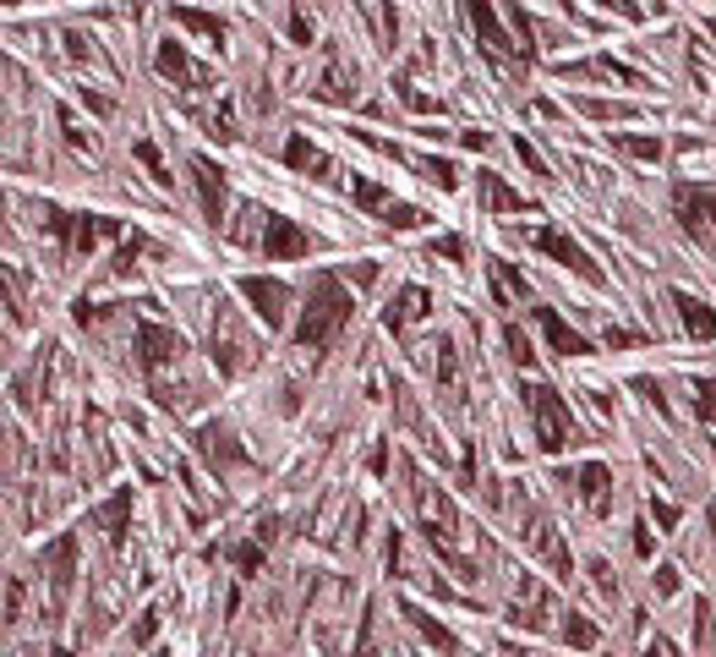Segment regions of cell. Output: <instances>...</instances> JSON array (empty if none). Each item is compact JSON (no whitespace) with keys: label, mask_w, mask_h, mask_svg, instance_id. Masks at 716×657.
Returning <instances> with one entry per match:
<instances>
[{"label":"cell","mask_w":716,"mask_h":657,"mask_svg":"<svg viewBox=\"0 0 716 657\" xmlns=\"http://www.w3.org/2000/svg\"><path fill=\"white\" fill-rule=\"evenodd\" d=\"M350 312H355L350 280L334 274V269H323V274L312 280V291H307V307H301V323H296V346H307V351L334 346L339 328L350 323Z\"/></svg>","instance_id":"cell-1"},{"label":"cell","mask_w":716,"mask_h":657,"mask_svg":"<svg viewBox=\"0 0 716 657\" xmlns=\"http://www.w3.org/2000/svg\"><path fill=\"white\" fill-rule=\"evenodd\" d=\"M410 493H416V520H421V532H426V543H433V554L460 575V580H476V564L454 548V532H460V515H454V504L426 482L421 472H410Z\"/></svg>","instance_id":"cell-2"},{"label":"cell","mask_w":716,"mask_h":657,"mask_svg":"<svg viewBox=\"0 0 716 657\" xmlns=\"http://www.w3.org/2000/svg\"><path fill=\"white\" fill-rule=\"evenodd\" d=\"M525 406L536 417V444L547 454H558L568 444V433H575V422H568V406L558 400V389L552 383H525Z\"/></svg>","instance_id":"cell-3"},{"label":"cell","mask_w":716,"mask_h":657,"mask_svg":"<svg viewBox=\"0 0 716 657\" xmlns=\"http://www.w3.org/2000/svg\"><path fill=\"white\" fill-rule=\"evenodd\" d=\"M49 230H55V241H66V252H94L104 236H126L121 220H104V214H66V209H49Z\"/></svg>","instance_id":"cell-4"},{"label":"cell","mask_w":716,"mask_h":657,"mask_svg":"<svg viewBox=\"0 0 716 657\" xmlns=\"http://www.w3.org/2000/svg\"><path fill=\"white\" fill-rule=\"evenodd\" d=\"M525 241H531L536 252H547L552 263H563V269H575V274H586L591 285H607V274H602V263H596V257H591V252H586L580 241H568L563 230H552V225H536V230L525 236Z\"/></svg>","instance_id":"cell-5"},{"label":"cell","mask_w":716,"mask_h":657,"mask_svg":"<svg viewBox=\"0 0 716 657\" xmlns=\"http://www.w3.org/2000/svg\"><path fill=\"white\" fill-rule=\"evenodd\" d=\"M192 449H197L219 477H230V472L246 466V449H241V438L230 433V422H208V428H197V433H192Z\"/></svg>","instance_id":"cell-6"},{"label":"cell","mask_w":716,"mask_h":657,"mask_svg":"<svg viewBox=\"0 0 716 657\" xmlns=\"http://www.w3.org/2000/svg\"><path fill=\"white\" fill-rule=\"evenodd\" d=\"M350 197H355V209L378 214V220H383V225H394V230H416V225H426V214H421V209L394 203V197H389L378 181H362V176H355V181H350Z\"/></svg>","instance_id":"cell-7"},{"label":"cell","mask_w":716,"mask_h":657,"mask_svg":"<svg viewBox=\"0 0 716 657\" xmlns=\"http://www.w3.org/2000/svg\"><path fill=\"white\" fill-rule=\"evenodd\" d=\"M673 214H678V225L694 241H711L716 236V192L711 186H678L673 192Z\"/></svg>","instance_id":"cell-8"},{"label":"cell","mask_w":716,"mask_h":657,"mask_svg":"<svg viewBox=\"0 0 716 657\" xmlns=\"http://www.w3.org/2000/svg\"><path fill=\"white\" fill-rule=\"evenodd\" d=\"M186 170H192V181H197V203H202V220L208 225H225V197H230V176L213 165V159H202V154H192L186 159Z\"/></svg>","instance_id":"cell-9"},{"label":"cell","mask_w":716,"mask_h":657,"mask_svg":"<svg viewBox=\"0 0 716 657\" xmlns=\"http://www.w3.org/2000/svg\"><path fill=\"white\" fill-rule=\"evenodd\" d=\"M460 6H465V17H470V28H476V39H481L487 55H497V60H520V55H525V50L509 39V28L497 22L492 0H460Z\"/></svg>","instance_id":"cell-10"},{"label":"cell","mask_w":716,"mask_h":657,"mask_svg":"<svg viewBox=\"0 0 716 657\" xmlns=\"http://www.w3.org/2000/svg\"><path fill=\"white\" fill-rule=\"evenodd\" d=\"M241 296L252 302V312H257L268 328H279L284 312H291V285L273 280V274H246V280H241Z\"/></svg>","instance_id":"cell-11"},{"label":"cell","mask_w":716,"mask_h":657,"mask_svg":"<svg viewBox=\"0 0 716 657\" xmlns=\"http://www.w3.org/2000/svg\"><path fill=\"white\" fill-rule=\"evenodd\" d=\"M137 362H142V373H159L165 362H175L181 351H186V340L175 335V328H165V323H137Z\"/></svg>","instance_id":"cell-12"},{"label":"cell","mask_w":716,"mask_h":657,"mask_svg":"<svg viewBox=\"0 0 716 657\" xmlns=\"http://www.w3.org/2000/svg\"><path fill=\"white\" fill-rule=\"evenodd\" d=\"M312 94H318L323 104H350L355 94H362V77H355V66H350V60L339 55V44H328V66L318 72Z\"/></svg>","instance_id":"cell-13"},{"label":"cell","mask_w":716,"mask_h":657,"mask_svg":"<svg viewBox=\"0 0 716 657\" xmlns=\"http://www.w3.org/2000/svg\"><path fill=\"white\" fill-rule=\"evenodd\" d=\"M558 77H568V83H623V88L651 94V77L629 72V66H618V60H575V66H558Z\"/></svg>","instance_id":"cell-14"},{"label":"cell","mask_w":716,"mask_h":657,"mask_svg":"<svg viewBox=\"0 0 716 657\" xmlns=\"http://www.w3.org/2000/svg\"><path fill=\"white\" fill-rule=\"evenodd\" d=\"M525 537H531V548L547 559V570H552V575H563V580L575 575V559H568V548H563V537H558V526H552L541 509L525 520Z\"/></svg>","instance_id":"cell-15"},{"label":"cell","mask_w":716,"mask_h":657,"mask_svg":"<svg viewBox=\"0 0 716 657\" xmlns=\"http://www.w3.org/2000/svg\"><path fill=\"white\" fill-rule=\"evenodd\" d=\"M159 72H165L175 88H208V83H213V66L192 60L175 39H165V44H159Z\"/></svg>","instance_id":"cell-16"},{"label":"cell","mask_w":716,"mask_h":657,"mask_svg":"<svg viewBox=\"0 0 716 657\" xmlns=\"http://www.w3.org/2000/svg\"><path fill=\"white\" fill-rule=\"evenodd\" d=\"M307 241H312V236H307L296 220H284V214H263V241H257V247H263L268 257H307Z\"/></svg>","instance_id":"cell-17"},{"label":"cell","mask_w":716,"mask_h":657,"mask_svg":"<svg viewBox=\"0 0 716 657\" xmlns=\"http://www.w3.org/2000/svg\"><path fill=\"white\" fill-rule=\"evenodd\" d=\"M476 192H481V209L487 214H531L536 209V197H520L504 176H492V170L476 176Z\"/></svg>","instance_id":"cell-18"},{"label":"cell","mask_w":716,"mask_h":657,"mask_svg":"<svg viewBox=\"0 0 716 657\" xmlns=\"http://www.w3.org/2000/svg\"><path fill=\"white\" fill-rule=\"evenodd\" d=\"M213 362H219V373H241L246 362H252V346H246V335H241V323L236 318H219V328H213Z\"/></svg>","instance_id":"cell-19"},{"label":"cell","mask_w":716,"mask_h":657,"mask_svg":"<svg viewBox=\"0 0 716 657\" xmlns=\"http://www.w3.org/2000/svg\"><path fill=\"white\" fill-rule=\"evenodd\" d=\"M536 328H541V340H547L558 356H591V340L580 335V328H568L552 307H536Z\"/></svg>","instance_id":"cell-20"},{"label":"cell","mask_w":716,"mask_h":657,"mask_svg":"<svg viewBox=\"0 0 716 657\" xmlns=\"http://www.w3.org/2000/svg\"><path fill=\"white\" fill-rule=\"evenodd\" d=\"M575 488L586 493V509L591 515H607L613 509V472L602 466V460H586V466L575 472Z\"/></svg>","instance_id":"cell-21"},{"label":"cell","mask_w":716,"mask_h":657,"mask_svg":"<svg viewBox=\"0 0 716 657\" xmlns=\"http://www.w3.org/2000/svg\"><path fill=\"white\" fill-rule=\"evenodd\" d=\"M426 312H433V296H426L421 285H410L405 296H394V302H389L383 323H389V335H405V328H410V323H421Z\"/></svg>","instance_id":"cell-22"},{"label":"cell","mask_w":716,"mask_h":657,"mask_svg":"<svg viewBox=\"0 0 716 657\" xmlns=\"http://www.w3.org/2000/svg\"><path fill=\"white\" fill-rule=\"evenodd\" d=\"M44 570H49L55 591H66V586H71V575H77V537H71V532H60V537L44 548Z\"/></svg>","instance_id":"cell-23"},{"label":"cell","mask_w":716,"mask_h":657,"mask_svg":"<svg viewBox=\"0 0 716 657\" xmlns=\"http://www.w3.org/2000/svg\"><path fill=\"white\" fill-rule=\"evenodd\" d=\"M487 280H492V296L497 302H525L531 296V285H525V274L515 269V263H504V257H487Z\"/></svg>","instance_id":"cell-24"},{"label":"cell","mask_w":716,"mask_h":657,"mask_svg":"<svg viewBox=\"0 0 716 657\" xmlns=\"http://www.w3.org/2000/svg\"><path fill=\"white\" fill-rule=\"evenodd\" d=\"M673 307H678V318H684V328L694 340H716V312L705 302H694L689 291H673Z\"/></svg>","instance_id":"cell-25"},{"label":"cell","mask_w":716,"mask_h":657,"mask_svg":"<svg viewBox=\"0 0 716 657\" xmlns=\"http://www.w3.org/2000/svg\"><path fill=\"white\" fill-rule=\"evenodd\" d=\"M279 159L291 165V170H301V176H328V159H323V148H318L312 138H301V131H296L291 143H284V154H279Z\"/></svg>","instance_id":"cell-26"},{"label":"cell","mask_w":716,"mask_h":657,"mask_svg":"<svg viewBox=\"0 0 716 657\" xmlns=\"http://www.w3.org/2000/svg\"><path fill=\"white\" fill-rule=\"evenodd\" d=\"M126 520H131V493L121 488V493H110L99 509H94V526H104V537L110 543H121L126 537Z\"/></svg>","instance_id":"cell-27"},{"label":"cell","mask_w":716,"mask_h":657,"mask_svg":"<svg viewBox=\"0 0 716 657\" xmlns=\"http://www.w3.org/2000/svg\"><path fill=\"white\" fill-rule=\"evenodd\" d=\"M399 619H405V625H416L426 646H438V652H454V635H449V625H438V619L426 614V608H416V603H399Z\"/></svg>","instance_id":"cell-28"},{"label":"cell","mask_w":716,"mask_h":657,"mask_svg":"<svg viewBox=\"0 0 716 657\" xmlns=\"http://www.w3.org/2000/svg\"><path fill=\"white\" fill-rule=\"evenodd\" d=\"M175 22H181L186 33L208 39L213 50H225V22H219V17H208V12H192V6H175Z\"/></svg>","instance_id":"cell-29"},{"label":"cell","mask_w":716,"mask_h":657,"mask_svg":"<svg viewBox=\"0 0 716 657\" xmlns=\"http://www.w3.org/2000/svg\"><path fill=\"white\" fill-rule=\"evenodd\" d=\"M613 148H618V154H629V159H640V165H657V159L667 154L657 138H634V131H613Z\"/></svg>","instance_id":"cell-30"},{"label":"cell","mask_w":716,"mask_h":657,"mask_svg":"<svg viewBox=\"0 0 716 657\" xmlns=\"http://www.w3.org/2000/svg\"><path fill=\"white\" fill-rule=\"evenodd\" d=\"M547 608H552V598L536 586V598H531V603H515V608H509V619H515L520 630H541V625H547Z\"/></svg>","instance_id":"cell-31"},{"label":"cell","mask_w":716,"mask_h":657,"mask_svg":"<svg viewBox=\"0 0 716 657\" xmlns=\"http://www.w3.org/2000/svg\"><path fill=\"white\" fill-rule=\"evenodd\" d=\"M558 641H563V646H575V652H591V646H596V625H591L586 614H568Z\"/></svg>","instance_id":"cell-32"},{"label":"cell","mask_w":716,"mask_h":657,"mask_svg":"<svg viewBox=\"0 0 716 657\" xmlns=\"http://www.w3.org/2000/svg\"><path fill=\"white\" fill-rule=\"evenodd\" d=\"M355 6H367V12H372V33H378V44L394 50V6H389V0H355Z\"/></svg>","instance_id":"cell-33"},{"label":"cell","mask_w":716,"mask_h":657,"mask_svg":"<svg viewBox=\"0 0 716 657\" xmlns=\"http://www.w3.org/2000/svg\"><path fill=\"white\" fill-rule=\"evenodd\" d=\"M575 110L591 115V121H629V115H640L634 104H618V99H580Z\"/></svg>","instance_id":"cell-34"},{"label":"cell","mask_w":716,"mask_h":657,"mask_svg":"<svg viewBox=\"0 0 716 657\" xmlns=\"http://www.w3.org/2000/svg\"><path fill=\"white\" fill-rule=\"evenodd\" d=\"M504 346H509V362L515 367H531L536 362V346H531V335H525L520 323H504Z\"/></svg>","instance_id":"cell-35"},{"label":"cell","mask_w":716,"mask_h":657,"mask_svg":"<svg viewBox=\"0 0 716 657\" xmlns=\"http://www.w3.org/2000/svg\"><path fill=\"white\" fill-rule=\"evenodd\" d=\"M137 257H142V236L126 230L121 247H115V257H110V274H131V269H137Z\"/></svg>","instance_id":"cell-36"},{"label":"cell","mask_w":716,"mask_h":657,"mask_svg":"<svg viewBox=\"0 0 716 657\" xmlns=\"http://www.w3.org/2000/svg\"><path fill=\"white\" fill-rule=\"evenodd\" d=\"M394 88H399V99H405L410 110H421V115H438V110H443L438 99H426V94H421V88L410 83V72H399V77H394Z\"/></svg>","instance_id":"cell-37"},{"label":"cell","mask_w":716,"mask_h":657,"mask_svg":"<svg viewBox=\"0 0 716 657\" xmlns=\"http://www.w3.org/2000/svg\"><path fill=\"white\" fill-rule=\"evenodd\" d=\"M416 165H421V170H426V176H433V181H438V186H449V192H454V186H460V170H454V165H449V159H433V154H416Z\"/></svg>","instance_id":"cell-38"},{"label":"cell","mask_w":716,"mask_h":657,"mask_svg":"<svg viewBox=\"0 0 716 657\" xmlns=\"http://www.w3.org/2000/svg\"><path fill=\"white\" fill-rule=\"evenodd\" d=\"M694 406H700V422L716 428V378H700L694 383Z\"/></svg>","instance_id":"cell-39"},{"label":"cell","mask_w":716,"mask_h":657,"mask_svg":"<svg viewBox=\"0 0 716 657\" xmlns=\"http://www.w3.org/2000/svg\"><path fill=\"white\" fill-rule=\"evenodd\" d=\"M509 22H515V39H520V50L531 55V50H536V22H531V12H525V6H509Z\"/></svg>","instance_id":"cell-40"},{"label":"cell","mask_w":716,"mask_h":657,"mask_svg":"<svg viewBox=\"0 0 716 657\" xmlns=\"http://www.w3.org/2000/svg\"><path fill=\"white\" fill-rule=\"evenodd\" d=\"M131 154H137V165H148V176H154L159 186H170V170H165V159H159V148H154V143H137Z\"/></svg>","instance_id":"cell-41"},{"label":"cell","mask_w":716,"mask_h":657,"mask_svg":"<svg viewBox=\"0 0 716 657\" xmlns=\"http://www.w3.org/2000/svg\"><path fill=\"white\" fill-rule=\"evenodd\" d=\"M66 50H71V55H77L83 66H104V55L94 50V39H88V33H66Z\"/></svg>","instance_id":"cell-42"},{"label":"cell","mask_w":716,"mask_h":657,"mask_svg":"<svg viewBox=\"0 0 716 657\" xmlns=\"http://www.w3.org/2000/svg\"><path fill=\"white\" fill-rule=\"evenodd\" d=\"M208 131H213V138H219V143H236V138H241V126H236L230 104H219V115H213V121H208Z\"/></svg>","instance_id":"cell-43"},{"label":"cell","mask_w":716,"mask_h":657,"mask_svg":"<svg viewBox=\"0 0 716 657\" xmlns=\"http://www.w3.org/2000/svg\"><path fill=\"white\" fill-rule=\"evenodd\" d=\"M236 570H241V575H257V570H263V543H241V548H236Z\"/></svg>","instance_id":"cell-44"},{"label":"cell","mask_w":716,"mask_h":657,"mask_svg":"<svg viewBox=\"0 0 716 657\" xmlns=\"http://www.w3.org/2000/svg\"><path fill=\"white\" fill-rule=\"evenodd\" d=\"M515 154L525 159V170H536V181H547V176H552V170H547V159H541V154H536L525 138H515Z\"/></svg>","instance_id":"cell-45"},{"label":"cell","mask_w":716,"mask_h":657,"mask_svg":"<svg viewBox=\"0 0 716 657\" xmlns=\"http://www.w3.org/2000/svg\"><path fill=\"white\" fill-rule=\"evenodd\" d=\"M345 280H350V291H367V285L378 280V263H350Z\"/></svg>","instance_id":"cell-46"},{"label":"cell","mask_w":716,"mask_h":657,"mask_svg":"<svg viewBox=\"0 0 716 657\" xmlns=\"http://www.w3.org/2000/svg\"><path fill=\"white\" fill-rule=\"evenodd\" d=\"M634 554H640V559H651V554H657V537H651V526H646V520H634Z\"/></svg>","instance_id":"cell-47"},{"label":"cell","mask_w":716,"mask_h":657,"mask_svg":"<svg viewBox=\"0 0 716 657\" xmlns=\"http://www.w3.org/2000/svg\"><path fill=\"white\" fill-rule=\"evenodd\" d=\"M602 6H607V12H618L623 22H640V17H646V6H640V0H602Z\"/></svg>","instance_id":"cell-48"},{"label":"cell","mask_w":716,"mask_h":657,"mask_svg":"<svg viewBox=\"0 0 716 657\" xmlns=\"http://www.w3.org/2000/svg\"><path fill=\"white\" fill-rule=\"evenodd\" d=\"M83 104H88L99 121H104V115H115V94H94V88H88V94H83Z\"/></svg>","instance_id":"cell-49"},{"label":"cell","mask_w":716,"mask_h":657,"mask_svg":"<svg viewBox=\"0 0 716 657\" xmlns=\"http://www.w3.org/2000/svg\"><path fill=\"white\" fill-rule=\"evenodd\" d=\"M651 515H657V526H667V532L678 526V504H667V499H651Z\"/></svg>","instance_id":"cell-50"},{"label":"cell","mask_w":716,"mask_h":657,"mask_svg":"<svg viewBox=\"0 0 716 657\" xmlns=\"http://www.w3.org/2000/svg\"><path fill=\"white\" fill-rule=\"evenodd\" d=\"M433 252L449 257V263H460V257H465V241H460V236H443V241H433Z\"/></svg>","instance_id":"cell-51"},{"label":"cell","mask_w":716,"mask_h":657,"mask_svg":"<svg viewBox=\"0 0 716 657\" xmlns=\"http://www.w3.org/2000/svg\"><path fill=\"white\" fill-rule=\"evenodd\" d=\"M389 554H383V564H389V575H405V559H399V532H389V543H383Z\"/></svg>","instance_id":"cell-52"},{"label":"cell","mask_w":716,"mask_h":657,"mask_svg":"<svg viewBox=\"0 0 716 657\" xmlns=\"http://www.w3.org/2000/svg\"><path fill=\"white\" fill-rule=\"evenodd\" d=\"M634 389H640V394H646V400H651V406H657V411H662V417H667V394H662V389H657V383H651V378H640V383H634Z\"/></svg>","instance_id":"cell-53"},{"label":"cell","mask_w":716,"mask_h":657,"mask_svg":"<svg viewBox=\"0 0 716 657\" xmlns=\"http://www.w3.org/2000/svg\"><path fill=\"white\" fill-rule=\"evenodd\" d=\"M22 614V580H6V619Z\"/></svg>","instance_id":"cell-54"},{"label":"cell","mask_w":716,"mask_h":657,"mask_svg":"<svg viewBox=\"0 0 716 657\" xmlns=\"http://www.w3.org/2000/svg\"><path fill=\"white\" fill-rule=\"evenodd\" d=\"M657 591H662V598H673V591H678V570H673V564L657 570Z\"/></svg>","instance_id":"cell-55"},{"label":"cell","mask_w":716,"mask_h":657,"mask_svg":"<svg viewBox=\"0 0 716 657\" xmlns=\"http://www.w3.org/2000/svg\"><path fill=\"white\" fill-rule=\"evenodd\" d=\"M607 346H646V335H640V328H613Z\"/></svg>","instance_id":"cell-56"},{"label":"cell","mask_w":716,"mask_h":657,"mask_svg":"<svg viewBox=\"0 0 716 657\" xmlns=\"http://www.w3.org/2000/svg\"><path fill=\"white\" fill-rule=\"evenodd\" d=\"M291 39H296V44H312V22H307L301 12H291Z\"/></svg>","instance_id":"cell-57"},{"label":"cell","mask_w":716,"mask_h":657,"mask_svg":"<svg viewBox=\"0 0 716 657\" xmlns=\"http://www.w3.org/2000/svg\"><path fill=\"white\" fill-rule=\"evenodd\" d=\"M694 630H700L694 641H700V646H711V608H705V603L694 608Z\"/></svg>","instance_id":"cell-58"},{"label":"cell","mask_w":716,"mask_h":657,"mask_svg":"<svg viewBox=\"0 0 716 657\" xmlns=\"http://www.w3.org/2000/svg\"><path fill=\"white\" fill-rule=\"evenodd\" d=\"M154 630H159V608H148L137 619V641H154Z\"/></svg>","instance_id":"cell-59"},{"label":"cell","mask_w":716,"mask_h":657,"mask_svg":"<svg viewBox=\"0 0 716 657\" xmlns=\"http://www.w3.org/2000/svg\"><path fill=\"white\" fill-rule=\"evenodd\" d=\"M591 575H596V586H602V598H618V586H613V570H607V564H591Z\"/></svg>","instance_id":"cell-60"},{"label":"cell","mask_w":716,"mask_h":657,"mask_svg":"<svg viewBox=\"0 0 716 657\" xmlns=\"http://www.w3.org/2000/svg\"><path fill=\"white\" fill-rule=\"evenodd\" d=\"M372 472H378V477L389 472V449H383V444H372Z\"/></svg>","instance_id":"cell-61"},{"label":"cell","mask_w":716,"mask_h":657,"mask_svg":"<svg viewBox=\"0 0 716 657\" xmlns=\"http://www.w3.org/2000/svg\"><path fill=\"white\" fill-rule=\"evenodd\" d=\"M646 657H673V646H667V641H657V646H646Z\"/></svg>","instance_id":"cell-62"},{"label":"cell","mask_w":716,"mask_h":657,"mask_svg":"<svg viewBox=\"0 0 716 657\" xmlns=\"http://www.w3.org/2000/svg\"><path fill=\"white\" fill-rule=\"evenodd\" d=\"M159 657H165V652H159Z\"/></svg>","instance_id":"cell-63"}]
</instances>
